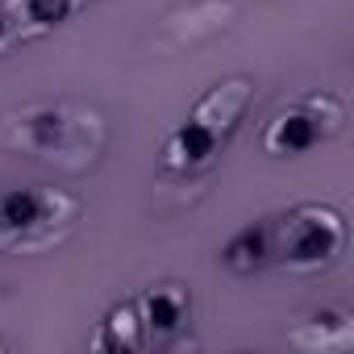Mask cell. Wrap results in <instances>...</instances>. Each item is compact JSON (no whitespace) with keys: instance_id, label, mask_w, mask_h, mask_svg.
<instances>
[{"instance_id":"cell-10","label":"cell","mask_w":354,"mask_h":354,"mask_svg":"<svg viewBox=\"0 0 354 354\" xmlns=\"http://www.w3.org/2000/svg\"><path fill=\"white\" fill-rule=\"evenodd\" d=\"M88 346H92V350H146V333H142L133 296L117 300V304L96 321V333H92Z\"/></svg>"},{"instance_id":"cell-7","label":"cell","mask_w":354,"mask_h":354,"mask_svg":"<svg viewBox=\"0 0 354 354\" xmlns=\"http://www.w3.org/2000/svg\"><path fill=\"white\" fill-rule=\"evenodd\" d=\"M288 346L304 354H346L354 346V317L350 308H317L288 329Z\"/></svg>"},{"instance_id":"cell-11","label":"cell","mask_w":354,"mask_h":354,"mask_svg":"<svg viewBox=\"0 0 354 354\" xmlns=\"http://www.w3.org/2000/svg\"><path fill=\"white\" fill-rule=\"evenodd\" d=\"M221 263H225V271H234V275H254V271L271 267V234H267V221L242 225V230L221 246Z\"/></svg>"},{"instance_id":"cell-1","label":"cell","mask_w":354,"mask_h":354,"mask_svg":"<svg viewBox=\"0 0 354 354\" xmlns=\"http://www.w3.org/2000/svg\"><path fill=\"white\" fill-rule=\"evenodd\" d=\"M0 150L63 171H88L109 150V117L88 100H34L0 117Z\"/></svg>"},{"instance_id":"cell-9","label":"cell","mask_w":354,"mask_h":354,"mask_svg":"<svg viewBox=\"0 0 354 354\" xmlns=\"http://www.w3.org/2000/svg\"><path fill=\"white\" fill-rule=\"evenodd\" d=\"M84 5H92V0H5V9L13 13V21H17L26 42L63 30Z\"/></svg>"},{"instance_id":"cell-3","label":"cell","mask_w":354,"mask_h":354,"mask_svg":"<svg viewBox=\"0 0 354 354\" xmlns=\"http://www.w3.org/2000/svg\"><path fill=\"white\" fill-rule=\"evenodd\" d=\"M84 201L67 188L26 184L0 192V254H42L75 234Z\"/></svg>"},{"instance_id":"cell-8","label":"cell","mask_w":354,"mask_h":354,"mask_svg":"<svg viewBox=\"0 0 354 354\" xmlns=\"http://www.w3.org/2000/svg\"><path fill=\"white\" fill-rule=\"evenodd\" d=\"M234 17V0H192L188 9H175L162 17V34L175 46H196L213 34H221Z\"/></svg>"},{"instance_id":"cell-13","label":"cell","mask_w":354,"mask_h":354,"mask_svg":"<svg viewBox=\"0 0 354 354\" xmlns=\"http://www.w3.org/2000/svg\"><path fill=\"white\" fill-rule=\"evenodd\" d=\"M0 350H5V342H0Z\"/></svg>"},{"instance_id":"cell-5","label":"cell","mask_w":354,"mask_h":354,"mask_svg":"<svg viewBox=\"0 0 354 354\" xmlns=\"http://www.w3.org/2000/svg\"><path fill=\"white\" fill-rule=\"evenodd\" d=\"M346 129V100L337 92H304L292 104H283L263 125V154L271 158H300L325 142H333Z\"/></svg>"},{"instance_id":"cell-4","label":"cell","mask_w":354,"mask_h":354,"mask_svg":"<svg viewBox=\"0 0 354 354\" xmlns=\"http://www.w3.org/2000/svg\"><path fill=\"white\" fill-rule=\"evenodd\" d=\"M267 234H271V267H288L296 275L333 267L350 242L346 217L321 201H308V205H296V209L271 217Z\"/></svg>"},{"instance_id":"cell-2","label":"cell","mask_w":354,"mask_h":354,"mask_svg":"<svg viewBox=\"0 0 354 354\" xmlns=\"http://www.w3.org/2000/svg\"><path fill=\"white\" fill-rule=\"evenodd\" d=\"M254 104V80L250 75H225L217 80L196 104L192 113L171 125L158 150L162 171L171 175H201L209 167H217V158L225 154V146L234 142L246 109Z\"/></svg>"},{"instance_id":"cell-6","label":"cell","mask_w":354,"mask_h":354,"mask_svg":"<svg viewBox=\"0 0 354 354\" xmlns=\"http://www.w3.org/2000/svg\"><path fill=\"white\" fill-rule=\"evenodd\" d=\"M142 333H146V350L171 342L175 333H184L192 321V292L184 283H150L133 296Z\"/></svg>"},{"instance_id":"cell-12","label":"cell","mask_w":354,"mask_h":354,"mask_svg":"<svg viewBox=\"0 0 354 354\" xmlns=\"http://www.w3.org/2000/svg\"><path fill=\"white\" fill-rule=\"evenodd\" d=\"M26 38H21V30H17V21H13V13L5 9V0H0V55H9L13 46H21Z\"/></svg>"}]
</instances>
